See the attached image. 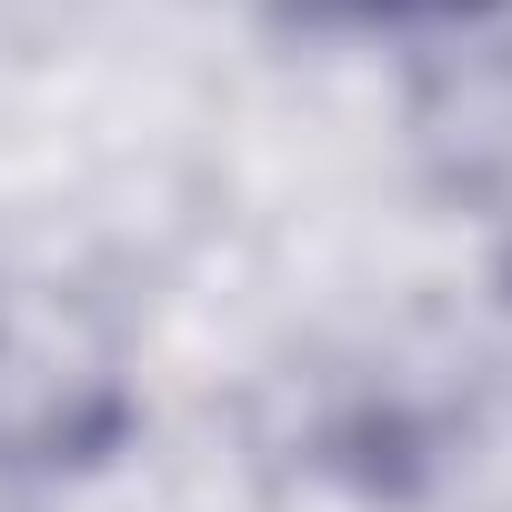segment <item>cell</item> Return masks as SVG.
<instances>
[{"mask_svg":"<svg viewBox=\"0 0 512 512\" xmlns=\"http://www.w3.org/2000/svg\"><path fill=\"white\" fill-rule=\"evenodd\" d=\"M332 11H352V21H382V31H462V21L502 11V0H332Z\"/></svg>","mask_w":512,"mask_h":512,"instance_id":"cell-2","label":"cell"},{"mask_svg":"<svg viewBox=\"0 0 512 512\" xmlns=\"http://www.w3.org/2000/svg\"><path fill=\"white\" fill-rule=\"evenodd\" d=\"M131 442V382L61 292L0 282V472H91Z\"/></svg>","mask_w":512,"mask_h":512,"instance_id":"cell-1","label":"cell"}]
</instances>
